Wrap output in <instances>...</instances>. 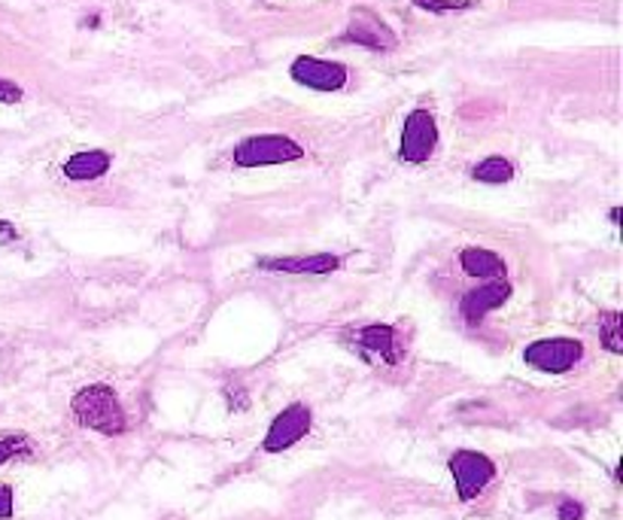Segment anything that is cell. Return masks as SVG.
I'll use <instances>...</instances> for the list:
<instances>
[{"instance_id":"obj_4","label":"cell","mask_w":623,"mask_h":520,"mask_svg":"<svg viewBox=\"0 0 623 520\" xmlns=\"http://www.w3.org/2000/svg\"><path fill=\"white\" fill-rule=\"evenodd\" d=\"M450 472H453V481H456L460 499L468 503V499H475L493 481L496 465L484 454H478V450H456L450 457Z\"/></svg>"},{"instance_id":"obj_11","label":"cell","mask_w":623,"mask_h":520,"mask_svg":"<svg viewBox=\"0 0 623 520\" xmlns=\"http://www.w3.org/2000/svg\"><path fill=\"white\" fill-rule=\"evenodd\" d=\"M356 344H359L363 353L375 356V360L390 362V365L399 362V344H395V329L392 326H380V323L365 326V329L356 332Z\"/></svg>"},{"instance_id":"obj_3","label":"cell","mask_w":623,"mask_h":520,"mask_svg":"<svg viewBox=\"0 0 623 520\" xmlns=\"http://www.w3.org/2000/svg\"><path fill=\"white\" fill-rule=\"evenodd\" d=\"M581 356H584V347L575 338H545V341H536L523 350L526 365H533L538 372H548V375H563Z\"/></svg>"},{"instance_id":"obj_17","label":"cell","mask_w":623,"mask_h":520,"mask_svg":"<svg viewBox=\"0 0 623 520\" xmlns=\"http://www.w3.org/2000/svg\"><path fill=\"white\" fill-rule=\"evenodd\" d=\"M417 7L429 10V13H448V10H465L472 7V0H414Z\"/></svg>"},{"instance_id":"obj_14","label":"cell","mask_w":623,"mask_h":520,"mask_svg":"<svg viewBox=\"0 0 623 520\" xmlns=\"http://www.w3.org/2000/svg\"><path fill=\"white\" fill-rule=\"evenodd\" d=\"M599 338L602 344L609 347L611 353H621L623 350V317L618 311H609L599 317Z\"/></svg>"},{"instance_id":"obj_2","label":"cell","mask_w":623,"mask_h":520,"mask_svg":"<svg viewBox=\"0 0 623 520\" xmlns=\"http://www.w3.org/2000/svg\"><path fill=\"white\" fill-rule=\"evenodd\" d=\"M305 149L280 134H265V137H249L234 149V165L237 168H265V165H283V161H298Z\"/></svg>"},{"instance_id":"obj_10","label":"cell","mask_w":623,"mask_h":520,"mask_svg":"<svg viewBox=\"0 0 623 520\" xmlns=\"http://www.w3.org/2000/svg\"><path fill=\"white\" fill-rule=\"evenodd\" d=\"M259 265L280 275H332L338 271L341 259L332 253H317V256H295V259H261Z\"/></svg>"},{"instance_id":"obj_21","label":"cell","mask_w":623,"mask_h":520,"mask_svg":"<svg viewBox=\"0 0 623 520\" xmlns=\"http://www.w3.org/2000/svg\"><path fill=\"white\" fill-rule=\"evenodd\" d=\"M0 234H3V238H15L13 226H10V222H0Z\"/></svg>"},{"instance_id":"obj_15","label":"cell","mask_w":623,"mask_h":520,"mask_svg":"<svg viewBox=\"0 0 623 520\" xmlns=\"http://www.w3.org/2000/svg\"><path fill=\"white\" fill-rule=\"evenodd\" d=\"M511 177H514L511 161L499 159V156L480 161L478 168H475V180H480V183H508Z\"/></svg>"},{"instance_id":"obj_19","label":"cell","mask_w":623,"mask_h":520,"mask_svg":"<svg viewBox=\"0 0 623 520\" xmlns=\"http://www.w3.org/2000/svg\"><path fill=\"white\" fill-rule=\"evenodd\" d=\"M13 518V491L7 484H0V520Z\"/></svg>"},{"instance_id":"obj_6","label":"cell","mask_w":623,"mask_h":520,"mask_svg":"<svg viewBox=\"0 0 623 520\" xmlns=\"http://www.w3.org/2000/svg\"><path fill=\"white\" fill-rule=\"evenodd\" d=\"M307 433H310V411H307L305 404H290L271 423V430L265 435V450L268 454H280V450L292 448L295 442H302Z\"/></svg>"},{"instance_id":"obj_5","label":"cell","mask_w":623,"mask_h":520,"mask_svg":"<svg viewBox=\"0 0 623 520\" xmlns=\"http://www.w3.org/2000/svg\"><path fill=\"white\" fill-rule=\"evenodd\" d=\"M436 144H438V129L432 113L414 110V113L405 119V129H402V149H399L402 161L420 165V161H426L432 153H436Z\"/></svg>"},{"instance_id":"obj_9","label":"cell","mask_w":623,"mask_h":520,"mask_svg":"<svg viewBox=\"0 0 623 520\" xmlns=\"http://www.w3.org/2000/svg\"><path fill=\"white\" fill-rule=\"evenodd\" d=\"M344 40L368 46V49H392V46H395V34H392L377 15L359 10V13H353V19H350V28L347 34H344Z\"/></svg>"},{"instance_id":"obj_8","label":"cell","mask_w":623,"mask_h":520,"mask_svg":"<svg viewBox=\"0 0 623 520\" xmlns=\"http://www.w3.org/2000/svg\"><path fill=\"white\" fill-rule=\"evenodd\" d=\"M508 295H511V287L505 283V277H496L490 283L472 289L463 299V304H460V311H463V317L468 319V323H480L490 311L502 307V304L508 302Z\"/></svg>"},{"instance_id":"obj_1","label":"cell","mask_w":623,"mask_h":520,"mask_svg":"<svg viewBox=\"0 0 623 520\" xmlns=\"http://www.w3.org/2000/svg\"><path fill=\"white\" fill-rule=\"evenodd\" d=\"M73 418L80 420L86 430H95L101 435H122L125 433V411L119 404L117 392L103 384L86 387L73 396Z\"/></svg>"},{"instance_id":"obj_7","label":"cell","mask_w":623,"mask_h":520,"mask_svg":"<svg viewBox=\"0 0 623 520\" xmlns=\"http://www.w3.org/2000/svg\"><path fill=\"white\" fill-rule=\"evenodd\" d=\"M292 80L317 92H338L347 83V71L334 61H319V58H298L292 64Z\"/></svg>"},{"instance_id":"obj_20","label":"cell","mask_w":623,"mask_h":520,"mask_svg":"<svg viewBox=\"0 0 623 520\" xmlns=\"http://www.w3.org/2000/svg\"><path fill=\"white\" fill-rule=\"evenodd\" d=\"M560 520H581L578 503H563V506H560Z\"/></svg>"},{"instance_id":"obj_18","label":"cell","mask_w":623,"mask_h":520,"mask_svg":"<svg viewBox=\"0 0 623 520\" xmlns=\"http://www.w3.org/2000/svg\"><path fill=\"white\" fill-rule=\"evenodd\" d=\"M0 101L3 104H15L22 101V88L10 83V80H0Z\"/></svg>"},{"instance_id":"obj_13","label":"cell","mask_w":623,"mask_h":520,"mask_svg":"<svg viewBox=\"0 0 623 520\" xmlns=\"http://www.w3.org/2000/svg\"><path fill=\"white\" fill-rule=\"evenodd\" d=\"M460 265L468 277H480V280H496V277L505 275V262L496 256L493 250H484V246H468L460 256Z\"/></svg>"},{"instance_id":"obj_12","label":"cell","mask_w":623,"mask_h":520,"mask_svg":"<svg viewBox=\"0 0 623 520\" xmlns=\"http://www.w3.org/2000/svg\"><path fill=\"white\" fill-rule=\"evenodd\" d=\"M107 171H110V156L101 149H86V153H76L73 159L64 161V177L73 183L98 180Z\"/></svg>"},{"instance_id":"obj_16","label":"cell","mask_w":623,"mask_h":520,"mask_svg":"<svg viewBox=\"0 0 623 520\" xmlns=\"http://www.w3.org/2000/svg\"><path fill=\"white\" fill-rule=\"evenodd\" d=\"M19 454H28V438L25 435H7L0 438V465L7 460H13Z\"/></svg>"}]
</instances>
